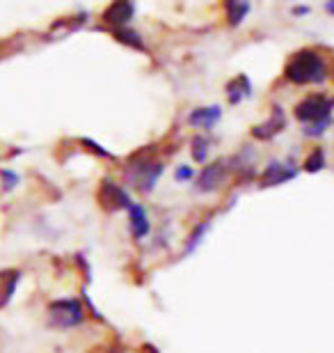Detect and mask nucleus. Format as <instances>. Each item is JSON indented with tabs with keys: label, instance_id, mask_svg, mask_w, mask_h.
Returning a JSON list of instances; mask_svg holds the SVG:
<instances>
[{
	"label": "nucleus",
	"instance_id": "f257e3e1",
	"mask_svg": "<svg viewBox=\"0 0 334 353\" xmlns=\"http://www.w3.org/2000/svg\"><path fill=\"white\" fill-rule=\"evenodd\" d=\"M284 76L291 83H298V85H307V83H321L328 76V67H325V60L314 51H298L293 58L286 62V69H284Z\"/></svg>",
	"mask_w": 334,
	"mask_h": 353
},
{
	"label": "nucleus",
	"instance_id": "f03ea898",
	"mask_svg": "<svg viewBox=\"0 0 334 353\" xmlns=\"http://www.w3.org/2000/svg\"><path fill=\"white\" fill-rule=\"evenodd\" d=\"M332 108H334L332 99L323 97V94H311L295 105V115H298V119H302V122H307L311 126H318V124L330 122Z\"/></svg>",
	"mask_w": 334,
	"mask_h": 353
},
{
	"label": "nucleus",
	"instance_id": "7ed1b4c3",
	"mask_svg": "<svg viewBox=\"0 0 334 353\" xmlns=\"http://www.w3.org/2000/svg\"><path fill=\"white\" fill-rule=\"evenodd\" d=\"M48 321L55 328H74L83 321V305L76 299H62L48 305Z\"/></svg>",
	"mask_w": 334,
	"mask_h": 353
},
{
	"label": "nucleus",
	"instance_id": "20e7f679",
	"mask_svg": "<svg viewBox=\"0 0 334 353\" xmlns=\"http://www.w3.org/2000/svg\"><path fill=\"white\" fill-rule=\"evenodd\" d=\"M163 172V165L160 163H154V161H147V163H140V161H135V163L129 168V181L133 186H138L142 190H152L156 186V181H158V176Z\"/></svg>",
	"mask_w": 334,
	"mask_h": 353
},
{
	"label": "nucleus",
	"instance_id": "39448f33",
	"mask_svg": "<svg viewBox=\"0 0 334 353\" xmlns=\"http://www.w3.org/2000/svg\"><path fill=\"white\" fill-rule=\"evenodd\" d=\"M98 202L103 204L108 211H115V209H129L131 207V197L126 195L124 188H119L117 183L112 181H103L101 190H98Z\"/></svg>",
	"mask_w": 334,
	"mask_h": 353
},
{
	"label": "nucleus",
	"instance_id": "423d86ee",
	"mask_svg": "<svg viewBox=\"0 0 334 353\" xmlns=\"http://www.w3.org/2000/svg\"><path fill=\"white\" fill-rule=\"evenodd\" d=\"M225 174H227V165L225 161H218V163L209 165L206 170L202 172L200 181H197V188L200 190H216L220 183L225 181Z\"/></svg>",
	"mask_w": 334,
	"mask_h": 353
},
{
	"label": "nucleus",
	"instance_id": "0eeeda50",
	"mask_svg": "<svg viewBox=\"0 0 334 353\" xmlns=\"http://www.w3.org/2000/svg\"><path fill=\"white\" fill-rule=\"evenodd\" d=\"M295 168H289L286 163H270L261 174V186H277V183H284L291 176H295Z\"/></svg>",
	"mask_w": 334,
	"mask_h": 353
},
{
	"label": "nucleus",
	"instance_id": "6e6552de",
	"mask_svg": "<svg viewBox=\"0 0 334 353\" xmlns=\"http://www.w3.org/2000/svg\"><path fill=\"white\" fill-rule=\"evenodd\" d=\"M133 12H135V7L131 3H115V5H110L108 10H105L103 19L108 21V23L122 26V23H126V21H131Z\"/></svg>",
	"mask_w": 334,
	"mask_h": 353
},
{
	"label": "nucleus",
	"instance_id": "1a4fd4ad",
	"mask_svg": "<svg viewBox=\"0 0 334 353\" xmlns=\"http://www.w3.org/2000/svg\"><path fill=\"white\" fill-rule=\"evenodd\" d=\"M284 129V110L282 108H273V115L266 124H261L254 129V136L257 138H273L277 131Z\"/></svg>",
	"mask_w": 334,
	"mask_h": 353
},
{
	"label": "nucleus",
	"instance_id": "9d476101",
	"mask_svg": "<svg viewBox=\"0 0 334 353\" xmlns=\"http://www.w3.org/2000/svg\"><path fill=\"white\" fill-rule=\"evenodd\" d=\"M131 232L135 239H142L149 234V221H147V214L140 204H131Z\"/></svg>",
	"mask_w": 334,
	"mask_h": 353
},
{
	"label": "nucleus",
	"instance_id": "9b49d317",
	"mask_svg": "<svg viewBox=\"0 0 334 353\" xmlns=\"http://www.w3.org/2000/svg\"><path fill=\"white\" fill-rule=\"evenodd\" d=\"M190 124L195 126H206V129H211L213 124L220 119V108L218 105H211V108H197L195 112H190Z\"/></svg>",
	"mask_w": 334,
	"mask_h": 353
},
{
	"label": "nucleus",
	"instance_id": "f8f14e48",
	"mask_svg": "<svg viewBox=\"0 0 334 353\" xmlns=\"http://www.w3.org/2000/svg\"><path fill=\"white\" fill-rule=\"evenodd\" d=\"M227 94H229L231 103H238L240 99L250 97V81H247L245 76H238V79H233L229 85H227Z\"/></svg>",
	"mask_w": 334,
	"mask_h": 353
},
{
	"label": "nucleus",
	"instance_id": "ddd939ff",
	"mask_svg": "<svg viewBox=\"0 0 334 353\" xmlns=\"http://www.w3.org/2000/svg\"><path fill=\"white\" fill-rule=\"evenodd\" d=\"M0 280H5V285L3 289H0V305H5L7 301L12 299V292H14V287L19 285V271H10V273H3L0 275Z\"/></svg>",
	"mask_w": 334,
	"mask_h": 353
},
{
	"label": "nucleus",
	"instance_id": "4468645a",
	"mask_svg": "<svg viewBox=\"0 0 334 353\" xmlns=\"http://www.w3.org/2000/svg\"><path fill=\"white\" fill-rule=\"evenodd\" d=\"M250 5L247 3H227V12H229V19H231V26H238L240 19L245 17Z\"/></svg>",
	"mask_w": 334,
	"mask_h": 353
},
{
	"label": "nucleus",
	"instance_id": "2eb2a0df",
	"mask_svg": "<svg viewBox=\"0 0 334 353\" xmlns=\"http://www.w3.org/2000/svg\"><path fill=\"white\" fill-rule=\"evenodd\" d=\"M323 152L321 150H314V152H311V157L307 159V161H304V168H307V170L309 172H316V170H321V168H323Z\"/></svg>",
	"mask_w": 334,
	"mask_h": 353
},
{
	"label": "nucleus",
	"instance_id": "dca6fc26",
	"mask_svg": "<svg viewBox=\"0 0 334 353\" xmlns=\"http://www.w3.org/2000/svg\"><path fill=\"white\" fill-rule=\"evenodd\" d=\"M115 34H117V39H119V41H126V44L142 48V41H140V34H138V32H131V30H117Z\"/></svg>",
	"mask_w": 334,
	"mask_h": 353
},
{
	"label": "nucleus",
	"instance_id": "f3484780",
	"mask_svg": "<svg viewBox=\"0 0 334 353\" xmlns=\"http://www.w3.org/2000/svg\"><path fill=\"white\" fill-rule=\"evenodd\" d=\"M193 154H195L197 161H204L206 159V140L204 138H195V150H193Z\"/></svg>",
	"mask_w": 334,
	"mask_h": 353
},
{
	"label": "nucleus",
	"instance_id": "a211bd4d",
	"mask_svg": "<svg viewBox=\"0 0 334 353\" xmlns=\"http://www.w3.org/2000/svg\"><path fill=\"white\" fill-rule=\"evenodd\" d=\"M3 179H5V190H12L14 186H17L19 176L14 172H10V170H3Z\"/></svg>",
	"mask_w": 334,
	"mask_h": 353
},
{
	"label": "nucleus",
	"instance_id": "6ab92c4d",
	"mask_svg": "<svg viewBox=\"0 0 334 353\" xmlns=\"http://www.w3.org/2000/svg\"><path fill=\"white\" fill-rule=\"evenodd\" d=\"M176 179L179 181H188V179H193V168H188V165H183L176 170Z\"/></svg>",
	"mask_w": 334,
	"mask_h": 353
},
{
	"label": "nucleus",
	"instance_id": "aec40b11",
	"mask_svg": "<svg viewBox=\"0 0 334 353\" xmlns=\"http://www.w3.org/2000/svg\"><path fill=\"white\" fill-rule=\"evenodd\" d=\"M328 12H332V14H334V3H330V5H328Z\"/></svg>",
	"mask_w": 334,
	"mask_h": 353
}]
</instances>
